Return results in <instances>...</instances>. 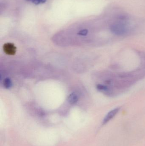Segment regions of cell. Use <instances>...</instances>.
<instances>
[{
	"instance_id": "7",
	"label": "cell",
	"mask_w": 145,
	"mask_h": 146,
	"mask_svg": "<svg viewBox=\"0 0 145 146\" xmlns=\"http://www.w3.org/2000/svg\"><path fill=\"white\" fill-rule=\"evenodd\" d=\"M88 31L87 29H83V30H81L79 32L77 33L78 35L81 36H85L88 34Z\"/></svg>"
},
{
	"instance_id": "8",
	"label": "cell",
	"mask_w": 145,
	"mask_h": 146,
	"mask_svg": "<svg viewBox=\"0 0 145 146\" xmlns=\"http://www.w3.org/2000/svg\"><path fill=\"white\" fill-rule=\"evenodd\" d=\"M26 1H31L35 5H38L41 3V0H26Z\"/></svg>"
},
{
	"instance_id": "4",
	"label": "cell",
	"mask_w": 145,
	"mask_h": 146,
	"mask_svg": "<svg viewBox=\"0 0 145 146\" xmlns=\"http://www.w3.org/2000/svg\"><path fill=\"white\" fill-rule=\"evenodd\" d=\"M68 100L71 104H76L78 100V97L75 93H72L68 97Z\"/></svg>"
},
{
	"instance_id": "2",
	"label": "cell",
	"mask_w": 145,
	"mask_h": 146,
	"mask_svg": "<svg viewBox=\"0 0 145 146\" xmlns=\"http://www.w3.org/2000/svg\"><path fill=\"white\" fill-rule=\"evenodd\" d=\"M3 50L4 53L9 55H14L16 52V48L13 44L7 43L3 45Z\"/></svg>"
},
{
	"instance_id": "6",
	"label": "cell",
	"mask_w": 145,
	"mask_h": 146,
	"mask_svg": "<svg viewBox=\"0 0 145 146\" xmlns=\"http://www.w3.org/2000/svg\"><path fill=\"white\" fill-rule=\"evenodd\" d=\"M96 87L98 90L101 92H107L109 90L108 87L101 84H98Z\"/></svg>"
},
{
	"instance_id": "1",
	"label": "cell",
	"mask_w": 145,
	"mask_h": 146,
	"mask_svg": "<svg viewBox=\"0 0 145 146\" xmlns=\"http://www.w3.org/2000/svg\"><path fill=\"white\" fill-rule=\"evenodd\" d=\"M110 31L115 35L123 36L127 33L129 28L125 23L120 21L112 24L110 26Z\"/></svg>"
},
{
	"instance_id": "5",
	"label": "cell",
	"mask_w": 145,
	"mask_h": 146,
	"mask_svg": "<svg viewBox=\"0 0 145 146\" xmlns=\"http://www.w3.org/2000/svg\"><path fill=\"white\" fill-rule=\"evenodd\" d=\"M3 84L4 87L7 89L11 88L12 86V81H11V79H9V78H5L3 80Z\"/></svg>"
},
{
	"instance_id": "3",
	"label": "cell",
	"mask_w": 145,
	"mask_h": 146,
	"mask_svg": "<svg viewBox=\"0 0 145 146\" xmlns=\"http://www.w3.org/2000/svg\"><path fill=\"white\" fill-rule=\"evenodd\" d=\"M120 109H121L120 107H117V108H115V109H113V110H112L111 111H109L103 120V123H102L103 125L106 124L112 118H114L115 116L119 112Z\"/></svg>"
}]
</instances>
